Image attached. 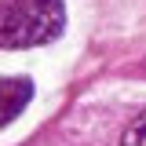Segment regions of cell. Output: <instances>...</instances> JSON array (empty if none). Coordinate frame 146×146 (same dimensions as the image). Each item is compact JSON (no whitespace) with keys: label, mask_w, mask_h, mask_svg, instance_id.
<instances>
[{"label":"cell","mask_w":146,"mask_h":146,"mask_svg":"<svg viewBox=\"0 0 146 146\" xmlns=\"http://www.w3.org/2000/svg\"><path fill=\"white\" fill-rule=\"evenodd\" d=\"M121 146H146V113H139L121 135Z\"/></svg>","instance_id":"obj_3"},{"label":"cell","mask_w":146,"mask_h":146,"mask_svg":"<svg viewBox=\"0 0 146 146\" xmlns=\"http://www.w3.org/2000/svg\"><path fill=\"white\" fill-rule=\"evenodd\" d=\"M66 26L62 0H0V48L51 44Z\"/></svg>","instance_id":"obj_1"},{"label":"cell","mask_w":146,"mask_h":146,"mask_svg":"<svg viewBox=\"0 0 146 146\" xmlns=\"http://www.w3.org/2000/svg\"><path fill=\"white\" fill-rule=\"evenodd\" d=\"M33 99V80L29 77H0V128L18 121V113Z\"/></svg>","instance_id":"obj_2"}]
</instances>
